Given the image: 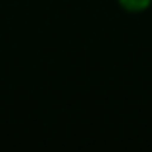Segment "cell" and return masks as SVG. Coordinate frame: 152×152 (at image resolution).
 Returning a JSON list of instances; mask_svg holds the SVG:
<instances>
[{"mask_svg": "<svg viewBox=\"0 0 152 152\" xmlns=\"http://www.w3.org/2000/svg\"><path fill=\"white\" fill-rule=\"evenodd\" d=\"M119 4H121L123 10L137 14V12L146 10V8H148L150 4H152V0H119Z\"/></svg>", "mask_w": 152, "mask_h": 152, "instance_id": "1", "label": "cell"}]
</instances>
